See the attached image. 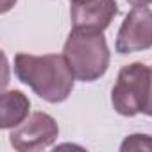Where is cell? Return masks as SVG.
Returning <instances> with one entry per match:
<instances>
[{
	"label": "cell",
	"mask_w": 152,
	"mask_h": 152,
	"mask_svg": "<svg viewBox=\"0 0 152 152\" xmlns=\"http://www.w3.org/2000/svg\"><path fill=\"white\" fill-rule=\"evenodd\" d=\"M75 79L83 83H93L100 79L109 68V47L102 32L72 29L63 47Z\"/></svg>",
	"instance_id": "obj_2"
},
{
	"label": "cell",
	"mask_w": 152,
	"mask_h": 152,
	"mask_svg": "<svg viewBox=\"0 0 152 152\" xmlns=\"http://www.w3.org/2000/svg\"><path fill=\"white\" fill-rule=\"evenodd\" d=\"M115 48L118 54H132L152 48V11L147 7H134L125 16Z\"/></svg>",
	"instance_id": "obj_5"
},
{
	"label": "cell",
	"mask_w": 152,
	"mask_h": 152,
	"mask_svg": "<svg viewBox=\"0 0 152 152\" xmlns=\"http://www.w3.org/2000/svg\"><path fill=\"white\" fill-rule=\"evenodd\" d=\"M31 109V100L25 93L18 90L4 91L0 97V127L2 129H15L18 127L27 116Z\"/></svg>",
	"instance_id": "obj_7"
},
{
	"label": "cell",
	"mask_w": 152,
	"mask_h": 152,
	"mask_svg": "<svg viewBox=\"0 0 152 152\" xmlns=\"http://www.w3.org/2000/svg\"><path fill=\"white\" fill-rule=\"evenodd\" d=\"M143 113L148 115V116H152V66H150V86H148V97H147V104H145Z\"/></svg>",
	"instance_id": "obj_9"
},
{
	"label": "cell",
	"mask_w": 152,
	"mask_h": 152,
	"mask_svg": "<svg viewBox=\"0 0 152 152\" xmlns=\"http://www.w3.org/2000/svg\"><path fill=\"white\" fill-rule=\"evenodd\" d=\"M59 136L57 122L43 111L29 115L9 134L11 145L18 152H38L48 148Z\"/></svg>",
	"instance_id": "obj_4"
},
{
	"label": "cell",
	"mask_w": 152,
	"mask_h": 152,
	"mask_svg": "<svg viewBox=\"0 0 152 152\" xmlns=\"http://www.w3.org/2000/svg\"><path fill=\"white\" fill-rule=\"evenodd\" d=\"M16 2V0H4V6H2V13H7L9 11V7L13 6Z\"/></svg>",
	"instance_id": "obj_11"
},
{
	"label": "cell",
	"mask_w": 152,
	"mask_h": 152,
	"mask_svg": "<svg viewBox=\"0 0 152 152\" xmlns=\"http://www.w3.org/2000/svg\"><path fill=\"white\" fill-rule=\"evenodd\" d=\"M120 150H152V136L148 134H131L120 145Z\"/></svg>",
	"instance_id": "obj_8"
},
{
	"label": "cell",
	"mask_w": 152,
	"mask_h": 152,
	"mask_svg": "<svg viewBox=\"0 0 152 152\" xmlns=\"http://www.w3.org/2000/svg\"><path fill=\"white\" fill-rule=\"evenodd\" d=\"M132 7H147L152 4V0H127Z\"/></svg>",
	"instance_id": "obj_10"
},
{
	"label": "cell",
	"mask_w": 152,
	"mask_h": 152,
	"mask_svg": "<svg viewBox=\"0 0 152 152\" xmlns=\"http://www.w3.org/2000/svg\"><path fill=\"white\" fill-rule=\"evenodd\" d=\"M150 86V66L131 63L122 66L111 91V104L122 116H136L143 113Z\"/></svg>",
	"instance_id": "obj_3"
},
{
	"label": "cell",
	"mask_w": 152,
	"mask_h": 152,
	"mask_svg": "<svg viewBox=\"0 0 152 152\" xmlns=\"http://www.w3.org/2000/svg\"><path fill=\"white\" fill-rule=\"evenodd\" d=\"M118 15L116 0H75L70 6L72 27L104 32Z\"/></svg>",
	"instance_id": "obj_6"
},
{
	"label": "cell",
	"mask_w": 152,
	"mask_h": 152,
	"mask_svg": "<svg viewBox=\"0 0 152 152\" xmlns=\"http://www.w3.org/2000/svg\"><path fill=\"white\" fill-rule=\"evenodd\" d=\"M13 68L20 83L50 104L64 102L73 90L75 75L63 54H16Z\"/></svg>",
	"instance_id": "obj_1"
},
{
	"label": "cell",
	"mask_w": 152,
	"mask_h": 152,
	"mask_svg": "<svg viewBox=\"0 0 152 152\" xmlns=\"http://www.w3.org/2000/svg\"><path fill=\"white\" fill-rule=\"evenodd\" d=\"M72 2H75V0H72Z\"/></svg>",
	"instance_id": "obj_12"
}]
</instances>
